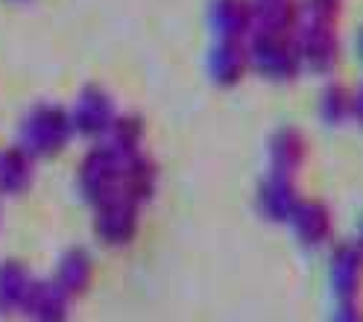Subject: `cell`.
Segmentation results:
<instances>
[{
  "label": "cell",
  "mask_w": 363,
  "mask_h": 322,
  "mask_svg": "<svg viewBox=\"0 0 363 322\" xmlns=\"http://www.w3.org/2000/svg\"><path fill=\"white\" fill-rule=\"evenodd\" d=\"M249 48V62H252V71L261 74L264 79L272 82H293L305 67H302V56H299V44H296V33H264L255 30L246 38Z\"/></svg>",
  "instance_id": "cell-1"
},
{
  "label": "cell",
  "mask_w": 363,
  "mask_h": 322,
  "mask_svg": "<svg viewBox=\"0 0 363 322\" xmlns=\"http://www.w3.org/2000/svg\"><path fill=\"white\" fill-rule=\"evenodd\" d=\"M121 167H123V155H118L108 144L91 150L79 170L82 194L94 205L121 196Z\"/></svg>",
  "instance_id": "cell-2"
},
{
  "label": "cell",
  "mask_w": 363,
  "mask_h": 322,
  "mask_svg": "<svg viewBox=\"0 0 363 322\" xmlns=\"http://www.w3.org/2000/svg\"><path fill=\"white\" fill-rule=\"evenodd\" d=\"M296 44H299V56H302L305 71L331 77L340 67V59H343V41H340L337 27L302 24L296 30Z\"/></svg>",
  "instance_id": "cell-3"
},
{
  "label": "cell",
  "mask_w": 363,
  "mask_h": 322,
  "mask_svg": "<svg viewBox=\"0 0 363 322\" xmlns=\"http://www.w3.org/2000/svg\"><path fill=\"white\" fill-rule=\"evenodd\" d=\"M328 284L337 302H360L363 296V252L354 240H343L328 255Z\"/></svg>",
  "instance_id": "cell-4"
},
{
  "label": "cell",
  "mask_w": 363,
  "mask_h": 322,
  "mask_svg": "<svg viewBox=\"0 0 363 322\" xmlns=\"http://www.w3.org/2000/svg\"><path fill=\"white\" fill-rule=\"evenodd\" d=\"M287 226H290L293 238H296V243H302L308 249H320V246L331 243V238H334V211L325 199L302 196L296 211L290 214Z\"/></svg>",
  "instance_id": "cell-5"
},
{
  "label": "cell",
  "mask_w": 363,
  "mask_h": 322,
  "mask_svg": "<svg viewBox=\"0 0 363 322\" xmlns=\"http://www.w3.org/2000/svg\"><path fill=\"white\" fill-rule=\"evenodd\" d=\"M299 199H302V191H299L296 176L276 173V170H269V173L261 179L258 194H255L258 214H261L267 223H281V226H287L290 214L296 211Z\"/></svg>",
  "instance_id": "cell-6"
},
{
  "label": "cell",
  "mask_w": 363,
  "mask_h": 322,
  "mask_svg": "<svg viewBox=\"0 0 363 322\" xmlns=\"http://www.w3.org/2000/svg\"><path fill=\"white\" fill-rule=\"evenodd\" d=\"M94 232L106 246H123L138 235V205L126 196H115L97 205Z\"/></svg>",
  "instance_id": "cell-7"
},
{
  "label": "cell",
  "mask_w": 363,
  "mask_h": 322,
  "mask_svg": "<svg viewBox=\"0 0 363 322\" xmlns=\"http://www.w3.org/2000/svg\"><path fill=\"white\" fill-rule=\"evenodd\" d=\"M208 74L220 88H235L249 74H252V62H249V48L240 38H217L214 50L208 56Z\"/></svg>",
  "instance_id": "cell-8"
},
{
  "label": "cell",
  "mask_w": 363,
  "mask_h": 322,
  "mask_svg": "<svg viewBox=\"0 0 363 322\" xmlns=\"http://www.w3.org/2000/svg\"><path fill=\"white\" fill-rule=\"evenodd\" d=\"M308 155H311L308 135L302 129H296V126H281V129L272 132L269 141H267L269 170H276V173L296 176L308 165Z\"/></svg>",
  "instance_id": "cell-9"
},
{
  "label": "cell",
  "mask_w": 363,
  "mask_h": 322,
  "mask_svg": "<svg viewBox=\"0 0 363 322\" xmlns=\"http://www.w3.org/2000/svg\"><path fill=\"white\" fill-rule=\"evenodd\" d=\"M71 118H67L65 111L59 109H41L33 114V121L27 123V147L38 155H53L59 152L65 144H67V138H71Z\"/></svg>",
  "instance_id": "cell-10"
},
{
  "label": "cell",
  "mask_w": 363,
  "mask_h": 322,
  "mask_svg": "<svg viewBox=\"0 0 363 322\" xmlns=\"http://www.w3.org/2000/svg\"><path fill=\"white\" fill-rule=\"evenodd\" d=\"M211 27L220 38L246 41L255 33V0H214Z\"/></svg>",
  "instance_id": "cell-11"
},
{
  "label": "cell",
  "mask_w": 363,
  "mask_h": 322,
  "mask_svg": "<svg viewBox=\"0 0 363 322\" xmlns=\"http://www.w3.org/2000/svg\"><path fill=\"white\" fill-rule=\"evenodd\" d=\"M111 121H115V106H111V97L100 88H88L82 91V97L74 109V129L88 135V138H100L108 132Z\"/></svg>",
  "instance_id": "cell-12"
},
{
  "label": "cell",
  "mask_w": 363,
  "mask_h": 322,
  "mask_svg": "<svg viewBox=\"0 0 363 322\" xmlns=\"http://www.w3.org/2000/svg\"><path fill=\"white\" fill-rule=\"evenodd\" d=\"M155 165L141 155V152H135V155H123V167H121V196L132 199L135 205H141L147 202L152 194H155Z\"/></svg>",
  "instance_id": "cell-13"
},
{
  "label": "cell",
  "mask_w": 363,
  "mask_h": 322,
  "mask_svg": "<svg viewBox=\"0 0 363 322\" xmlns=\"http://www.w3.org/2000/svg\"><path fill=\"white\" fill-rule=\"evenodd\" d=\"M302 27L299 0H255V30L293 35Z\"/></svg>",
  "instance_id": "cell-14"
},
{
  "label": "cell",
  "mask_w": 363,
  "mask_h": 322,
  "mask_svg": "<svg viewBox=\"0 0 363 322\" xmlns=\"http://www.w3.org/2000/svg\"><path fill=\"white\" fill-rule=\"evenodd\" d=\"M67 299L56 284H35L30 287L27 299H24V308L27 316H33V322H67Z\"/></svg>",
  "instance_id": "cell-15"
},
{
  "label": "cell",
  "mask_w": 363,
  "mask_h": 322,
  "mask_svg": "<svg viewBox=\"0 0 363 322\" xmlns=\"http://www.w3.org/2000/svg\"><path fill=\"white\" fill-rule=\"evenodd\" d=\"M91 282H94V261L85 249H71L67 255L59 261L56 270V287L65 296H82Z\"/></svg>",
  "instance_id": "cell-16"
},
{
  "label": "cell",
  "mask_w": 363,
  "mask_h": 322,
  "mask_svg": "<svg viewBox=\"0 0 363 322\" xmlns=\"http://www.w3.org/2000/svg\"><path fill=\"white\" fill-rule=\"evenodd\" d=\"M316 111L328 126H340L354 118V91L343 82H328L320 91V103H316Z\"/></svg>",
  "instance_id": "cell-17"
},
{
  "label": "cell",
  "mask_w": 363,
  "mask_h": 322,
  "mask_svg": "<svg viewBox=\"0 0 363 322\" xmlns=\"http://www.w3.org/2000/svg\"><path fill=\"white\" fill-rule=\"evenodd\" d=\"M30 287H33V279L21 264L0 267V311L21 308L27 293H30Z\"/></svg>",
  "instance_id": "cell-18"
},
{
  "label": "cell",
  "mask_w": 363,
  "mask_h": 322,
  "mask_svg": "<svg viewBox=\"0 0 363 322\" xmlns=\"http://www.w3.org/2000/svg\"><path fill=\"white\" fill-rule=\"evenodd\" d=\"M108 147L118 155H135L141 150L144 141V121L132 118V114H123V118H115L108 126Z\"/></svg>",
  "instance_id": "cell-19"
},
{
  "label": "cell",
  "mask_w": 363,
  "mask_h": 322,
  "mask_svg": "<svg viewBox=\"0 0 363 322\" xmlns=\"http://www.w3.org/2000/svg\"><path fill=\"white\" fill-rule=\"evenodd\" d=\"M33 179V167H30V158L24 152H6L0 155V188L9 191V194H21L27 188V182Z\"/></svg>",
  "instance_id": "cell-20"
},
{
  "label": "cell",
  "mask_w": 363,
  "mask_h": 322,
  "mask_svg": "<svg viewBox=\"0 0 363 322\" xmlns=\"http://www.w3.org/2000/svg\"><path fill=\"white\" fill-rule=\"evenodd\" d=\"M302 6V24H328L337 27L343 15V0H299Z\"/></svg>",
  "instance_id": "cell-21"
},
{
  "label": "cell",
  "mask_w": 363,
  "mask_h": 322,
  "mask_svg": "<svg viewBox=\"0 0 363 322\" xmlns=\"http://www.w3.org/2000/svg\"><path fill=\"white\" fill-rule=\"evenodd\" d=\"M331 322H363V308L360 302H340Z\"/></svg>",
  "instance_id": "cell-22"
},
{
  "label": "cell",
  "mask_w": 363,
  "mask_h": 322,
  "mask_svg": "<svg viewBox=\"0 0 363 322\" xmlns=\"http://www.w3.org/2000/svg\"><path fill=\"white\" fill-rule=\"evenodd\" d=\"M354 121L363 126V85L354 91Z\"/></svg>",
  "instance_id": "cell-23"
},
{
  "label": "cell",
  "mask_w": 363,
  "mask_h": 322,
  "mask_svg": "<svg viewBox=\"0 0 363 322\" xmlns=\"http://www.w3.org/2000/svg\"><path fill=\"white\" fill-rule=\"evenodd\" d=\"M354 243H357V249L363 252V214H360V220H357V232H354Z\"/></svg>",
  "instance_id": "cell-24"
},
{
  "label": "cell",
  "mask_w": 363,
  "mask_h": 322,
  "mask_svg": "<svg viewBox=\"0 0 363 322\" xmlns=\"http://www.w3.org/2000/svg\"><path fill=\"white\" fill-rule=\"evenodd\" d=\"M357 50H360V59H363V30H360V35H357Z\"/></svg>",
  "instance_id": "cell-25"
}]
</instances>
